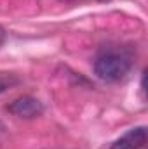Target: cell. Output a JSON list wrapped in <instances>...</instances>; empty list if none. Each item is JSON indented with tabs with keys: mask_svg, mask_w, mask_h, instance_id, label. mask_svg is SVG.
<instances>
[{
	"mask_svg": "<svg viewBox=\"0 0 148 149\" xmlns=\"http://www.w3.org/2000/svg\"><path fill=\"white\" fill-rule=\"evenodd\" d=\"M147 144V128L134 127L111 142L110 149H141Z\"/></svg>",
	"mask_w": 148,
	"mask_h": 149,
	"instance_id": "cell-3",
	"label": "cell"
},
{
	"mask_svg": "<svg viewBox=\"0 0 148 149\" xmlns=\"http://www.w3.org/2000/svg\"><path fill=\"white\" fill-rule=\"evenodd\" d=\"M131 57L118 50H105L94 61V73L99 80L115 83L124 80L131 71Z\"/></svg>",
	"mask_w": 148,
	"mask_h": 149,
	"instance_id": "cell-1",
	"label": "cell"
},
{
	"mask_svg": "<svg viewBox=\"0 0 148 149\" xmlns=\"http://www.w3.org/2000/svg\"><path fill=\"white\" fill-rule=\"evenodd\" d=\"M19 80L14 76V74L11 73H0V94L2 92H5L9 87H12V85H16Z\"/></svg>",
	"mask_w": 148,
	"mask_h": 149,
	"instance_id": "cell-4",
	"label": "cell"
},
{
	"mask_svg": "<svg viewBox=\"0 0 148 149\" xmlns=\"http://www.w3.org/2000/svg\"><path fill=\"white\" fill-rule=\"evenodd\" d=\"M7 111L14 116H18V118L33 120L44 113V104L32 95H21L7 106Z\"/></svg>",
	"mask_w": 148,
	"mask_h": 149,
	"instance_id": "cell-2",
	"label": "cell"
},
{
	"mask_svg": "<svg viewBox=\"0 0 148 149\" xmlns=\"http://www.w3.org/2000/svg\"><path fill=\"white\" fill-rule=\"evenodd\" d=\"M5 40H7V33H5V30L0 26V47L5 43Z\"/></svg>",
	"mask_w": 148,
	"mask_h": 149,
	"instance_id": "cell-5",
	"label": "cell"
},
{
	"mask_svg": "<svg viewBox=\"0 0 148 149\" xmlns=\"http://www.w3.org/2000/svg\"><path fill=\"white\" fill-rule=\"evenodd\" d=\"M61 2H82V0H61Z\"/></svg>",
	"mask_w": 148,
	"mask_h": 149,
	"instance_id": "cell-6",
	"label": "cell"
}]
</instances>
